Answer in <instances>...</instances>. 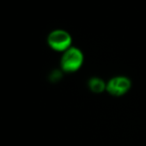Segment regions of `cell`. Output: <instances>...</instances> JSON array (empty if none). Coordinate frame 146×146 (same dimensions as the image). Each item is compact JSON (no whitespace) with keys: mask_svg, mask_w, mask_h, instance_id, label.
Listing matches in <instances>:
<instances>
[{"mask_svg":"<svg viewBox=\"0 0 146 146\" xmlns=\"http://www.w3.org/2000/svg\"><path fill=\"white\" fill-rule=\"evenodd\" d=\"M83 62V52L78 48L70 47L61 58V67L65 72H74L81 67Z\"/></svg>","mask_w":146,"mask_h":146,"instance_id":"obj_1","label":"cell"},{"mask_svg":"<svg viewBox=\"0 0 146 146\" xmlns=\"http://www.w3.org/2000/svg\"><path fill=\"white\" fill-rule=\"evenodd\" d=\"M131 83L125 77H116L112 78L107 84L106 89L109 94L114 96L125 95L131 88Z\"/></svg>","mask_w":146,"mask_h":146,"instance_id":"obj_3","label":"cell"},{"mask_svg":"<svg viewBox=\"0 0 146 146\" xmlns=\"http://www.w3.org/2000/svg\"><path fill=\"white\" fill-rule=\"evenodd\" d=\"M89 86L91 91L95 93H101L106 89L107 85H105V83L102 79L98 78H93L90 80Z\"/></svg>","mask_w":146,"mask_h":146,"instance_id":"obj_4","label":"cell"},{"mask_svg":"<svg viewBox=\"0 0 146 146\" xmlns=\"http://www.w3.org/2000/svg\"><path fill=\"white\" fill-rule=\"evenodd\" d=\"M48 45L51 48L58 52H65L70 48L71 37L70 34L62 29H57L50 33L47 38Z\"/></svg>","mask_w":146,"mask_h":146,"instance_id":"obj_2","label":"cell"}]
</instances>
